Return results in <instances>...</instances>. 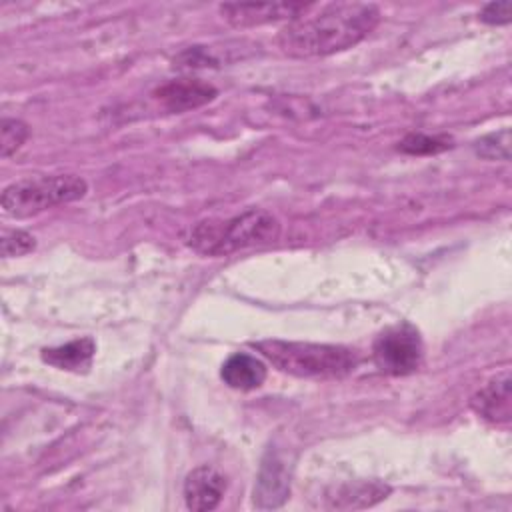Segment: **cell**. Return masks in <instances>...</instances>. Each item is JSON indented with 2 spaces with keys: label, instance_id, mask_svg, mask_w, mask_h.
I'll return each instance as SVG.
<instances>
[{
  "label": "cell",
  "instance_id": "obj_14",
  "mask_svg": "<svg viewBox=\"0 0 512 512\" xmlns=\"http://www.w3.org/2000/svg\"><path fill=\"white\" fill-rule=\"evenodd\" d=\"M454 146V138L448 134H424L410 132L398 142V150L410 156H430L446 152Z\"/></svg>",
  "mask_w": 512,
  "mask_h": 512
},
{
  "label": "cell",
  "instance_id": "obj_3",
  "mask_svg": "<svg viewBox=\"0 0 512 512\" xmlns=\"http://www.w3.org/2000/svg\"><path fill=\"white\" fill-rule=\"evenodd\" d=\"M254 348L280 372L296 378H344L358 366L356 350L338 344H314L272 338L254 342Z\"/></svg>",
  "mask_w": 512,
  "mask_h": 512
},
{
  "label": "cell",
  "instance_id": "obj_17",
  "mask_svg": "<svg viewBox=\"0 0 512 512\" xmlns=\"http://www.w3.org/2000/svg\"><path fill=\"white\" fill-rule=\"evenodd\" d=\"M36 248V238L26 230H4L0 238V250L4 258L24 256Z\"/></svg>",
  "mask_w": 512,
  "mask_h": 512
},
{
  "label": "cell",
  "instance_id": "obj_4",
  "mask_svg": "<svg viewBox=\"0 0 512 512\" xmlns=\"http://www.w3.org/2000/svg\"><path fill=\"white\" fill-rule=\"evenodd\" d=\"M86 192V180L76 174L34 176L8 184L2 192L0 204L4 214L10 218H30L52 206L80 200Z\"/></svg>",
  "mask_w": 512,
  "mask_h": 512
},
{
  "label": "cell",
  "instance_id": "obj_1",
  "mask_svg": "<svg viewBox=\"0 0 512 512\" xmlns=\"http://www.w3.org/2000/svg\"><path fill=\"white\" fill-rule=\"evenodd\" d=\"M310 10L278 32V46L290 58H318L348 50L380 20L378 6L370 2H334L312 14Z\"/></svg>",
  "mask_w": 512,
  "mask_h": 512
},
{
  "label": "cell",
  "instance_id": "obj_7",
  "mask_svg": "<svg viewBox=\"0 0 512 512\" xmlns=\"http://www.w3.org/2000/svg\"><path fill=\"white\" fill-rule=\"evenodd\" d=\"M290 494V470L278 450H268L262 458L260 472L254 484V506L272 510L286 502Z\"/></svg>",
  "mask_w": 512,
  "mask_h": 512
},
{
  "label": "cell",
  "instance_id": "obj_9",
  "mask_svg": "<svg viewBox=\"0 0 512 512\" xmlns=\"http://www.w3.org/2000/svg\"><path fill=\"white\" fill-rule=\"evenodd\" d=\"M472 410L492 424H508L512 418V380L510 370L492 376L472 398Z\"/></svg>",
  "mask_w": 512,
  "mask_h": 512
},
{
  "label": "cell",
  "instance_id": "obj_15",
  "mask_svg": "<svg viewBox=\"0 0 512 512\" xmlns=\"http://www.w3.org/2000/svg\"><path fill=\"white\" fill-rule=\"evenodd\" d=\"M474 152L486 160H510V130L502 128L498 132H490L474 142Z\"/></svg>",
  "mask_w": 512,
  "mask_h": 512
},
{
  "label": "cell",
  "instance_id": "obj_12",
  "mask_svg": "<svg viewBox=\"0 0 512 512\" xmlns=\"http://www.w3.org/2000/svg\"><path fill=\"white\" fill-rule=\"evenodd\" d=\"M94 354H96V342L90 336H84V338H76V340H70L60 346L42 348L40 358H42V362H46L58 370L78 374V372H86L92 366Z\"/></svg>",
  "mask_w": 512,
  "mask_h": 512
},
{
  "label": "cell",
  "instance_id": "obj_11",
  "mask_svg": "<svg viewBox=\"0 0 512 512\" xmlns=\"http://www.w3.org/2000/svg\"><path fill=\"white\" fill-rule=\"evenodd\" d=\"M266 376H268L266 364L248 352L230 354L220 368V378L224 380V384L240 392H250L260 388Z\"/></svg>",
  "mask_w": 512,
  "mask_h": 512
},
{
  "label": "cell",
  "instance_id": "obj_13",
  "mask_svg": "<svg viewBox=\"0 0 512 512\" xmlns=\"http://www.w3.org/2000/svg\"><path fill=\"white\" fill-rule=\"evenodd\" d=\"M390 488L378 480L370 482H356V484H346L344 488L338 490V496H334L336 508H364L372 506L380 500L386 498Z\"/></svg>",
  "mask_w": 512,
  "mask_h": 512
},
{
  "label": "cell",
  "instance_id": "obj_18",
  "mask_svg": "<svg viewBox=\"0 0 512 512\" xmlns=\"http://www.w3.org/2000/svg\"><path fill=\"white\" fill-rule=\"evenodd\" d=\"M478 18L490 26H502L512 20V2L510 0H500V2H488Z\"/></svg>",
  "mask_w": 512,
  "mask_h": 512
},
{
  "label": "cell",
  "instance_id": "obj_10",
  "mask_svg": "<svg viewBox=\"0 0 512 512\" xmlns=\"http://www.w3.org/2000/svg\"><path fill=\"white\" fill-rule=\"evenodd\" d=\"M226 492V476L212 466H198L184 480V502L194 512L218 508Z\"/></svg>",
  "mask_w": 512,
  "mask_h": 512
},
{
  "label": "cell",
  "instance_id": "obj_8",
  "mask_svg": "<svg viewBox=\"0 0 512 512\" xmlns=\"http://www.w3.org/2000/svg\"><path fill=\"white\" fill-rule=\"evenodd\" d=\"M218 90L198 78H182V80H170L154 90V100L162 104L166 112H188L194 108H200L216 98Z\"/></svg>",
  "mask_w": 512,
  "mask_h": 512
},
{
  "label": "cell",
  "instance_id": "obj_5",
  "mask_svg": "<svg viewBox=\"0 0 512 512\" xmlns=\"http://www.w3.org/2000/svg\"><path fill=\"white\" fill-rule=\"evenodd\" d=\"M372 360L380 372L390 376H408L416 372L424 360L420 332L408 322L384 328L372 344Z\"/></svg>",
  "mask_w": 512,
  "mask_h": 512
},
{
  "label": "cell",
  "instance_id": "obj_6",
  "mask_svg": "<svg viewBox=\"0 0 512 512\" xmlns=\"http://www.w3.org/2000/svg\"><path fill=\"white\" fill-rule=\"evenodd\" d=\"M312 6L314 4L304 2H226L220 4L218 10L228 24L236 28H250L280 20L292 22Z\"/></svg>",
  "mask_w": 512,
  "mask_h": 512
},
{
  "label": "cell",
  "instance_id": "obj_2",
  "mask_svg": "<svg viewBox=\"0 0 512 512\" xmlns=\"http://www.w3.org/2000/svg\"><path fill=\"white\" fill-rule=\"evenodd\" d=\"M280 236V220L262 208H250L230 218L200 220L188 236L192 250L204 256H228L232 252L264 246Z\"/></svg>",
  "mask_w": 512,
  "mask_h": 512
},
{
  "label": "cell",
  "instance_id": "obj_16",
  "mask_svg": "<svg viewBox=\"0 0 512 512\" xmlns=\"http://www.w3.org/2000/svg\"><path fill=\"white\" fill-rule=\"evenodd\" d=\"M30 128L26 122L18 120V118H2L0 124V154L4 158H8L10 154H14L28 138Z\"/></svg>",
  "mask_w": 512,
  "mask_h": 512
}]
</instances>
